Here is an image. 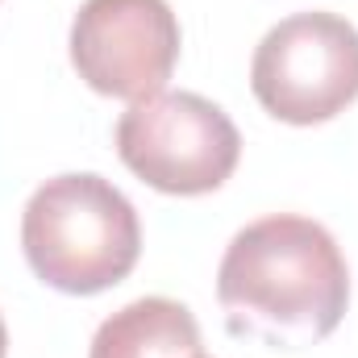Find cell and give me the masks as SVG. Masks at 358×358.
<instances>
[{
  "label": "cell",
  "mask_w": 358,
  "mask_h": 358,
  "mask_svg": "<svg viewBox=\"0 0 358 358\" xmlns=\"http://www.w3.org/2000/svg\"><path fill=\"white\" fill-rule=\"evenodd\" d=\"M217 300L238 338L296 350L329 338L346 317L350 267L321 221L275 213L225 246Z\"/></svg>",
  "instance_id": "obj_1"
},
{
  "label": "cell",
  "mask_w": 358,
  "mask_h": 358,
  "mask_svg": "<svg viewBox=\"0 0 358 358\" xmlns=\"http://www.w3.org/2000/svg\"><path fill=\"white\" fill-rule=\"evenodd\" d=\"M21 246L42 283L67 296H96L138 267L142 225L121 187L92 171H71L29 196Z\"/></svg>",
  "instance_id": "obj_2"
},
{
  "label": "cell",
  "mask_w": 358,
  "mask_h": 358,
  "mask_svg": "<svg viewBox=\"0 0 358 358\" xmlns=\"http://www.w3.org/2000/svg\"><path fill=\"white\" fill-rule=\"evenodd\" d=\"M121 163L167 196H204L234 176L242 134L229 113L196 92H159L117 121Z\"/></svg>",
  "instance_id": "obj_3"
},
{
  "label": "cell",
  "mask_w": 358,
  "mask_h": 358,
  "mask_svg": "<svg viewBox=\"0 0 358 358\" xmlns=\"http://www.w3.org/2000/svg\"><path fill=\"white\" fill-rule=\"evenodd\" d=\"M250 88L275 121H334L358 96V29L321 8L283 17L250 59Z\"/></svg>",
  "instance_id": "obj_4"
},
{
  "label": "cell",
  "mask_w": 358,
  "mask_h": 358,
  "mask_svg": "<svg viewBox=\"0 0 358 358\" xmlns=\"http://www.w3.org/2000/svg\"><path fill=\"white\" fill-rule=\"evenodd\" d=\"M71 63L100 96L150 100L179 63V21L167 0H84L71 21Z\"/></svg>",
  "instance_id": "obj_5"
},
{
  "label": "cell",
  "mask_w": 358,
  "mask_h": 358,
  "mask_svg": "<svg viewBox=\"0 0 358 358\" xmlns=\"http://www.w3.org/2000/svg\"><path fill=\"white\" fill-rule=\"evenodd\" d=\"M200 325L196 317L167 296H142L117 308L92 338L88 358H196Z\"/></svg>",
  "instance_id": "obj_6"
},
{
  "label": "cell",
  "mask_w": 358,
  "mask_h": 358,
  "mask_svg": "<svg viewBox=\"0 0 358 358\" xmlns=\"http://www.w3.org/2000/svg\"><path fill=\"white\" fill-rule=\"evenodd\" d=\"M8 355V329H4V317H0V358Z\"/></svg>",
  "instance_id": "obj_7"
},
{
  "label": "cell",
  "mask_w": 358,
  "mask_h": 358,
  "mask_svg": "<svg viewBox=\"0 0 358 358\" xmlns=\"http://www.w3.org/2000/svg\"><path fill=\"white\" fill-rule=\"evenodd\" d=\"M196 358H204V355H196Z\"/></svg>",
  "instance_id": "obj_8"
}]
</instances>
